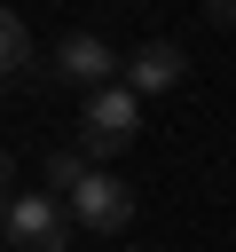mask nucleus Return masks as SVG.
I'll use <instances>...</instances> for the list:
<instances>
[{
	"instance_id": "9",
	"label": "nucleus",
	"mask_w": 236,
	"mask_h": 252,
	"mask_svg": "<svg viewBox=\"0 0 236 252\" xmlns=\"http://www.w3.org/2000/svg\"><path fill=\"white\" fill-rule=\"evenodd\" d=\"M8 189H16V165H8V150H0V197H8Z\"/></svg>"
},
{
	"instance_id": "6",
	"label": "nucleus",
	"mask_w": 236,
	"mask_h": 252,
	"mask_svg": "<svg viewBox=\"0 0 236 252\" xmlns=\"http://www.w3.org/2000/svg\"><path fill=\"white\" fill-rule=\"evenodd\" d=\"M8 71H31V24L16 8H0V79Z\"/></svg>"
},
{
	"instance_id": "8",
	"label": "nucleus",
	"mask_w": 236,
	"mask_h": 252,
	"mask_svg": "<svg viewBox=\"0 0 236 252\" xmlns=\"http://www.w3.org/2000/svg\"><path fill=\"white\" fill-rule=\"evenodd\" d=\"M205 16H212V24H228V32H236V0H205Z\"/></svg>"
},
{
	"instance_id": "2",
	"label": "nucleus",
	"mask_w": 236,
	"mask_h": 252,
	"mask_svg": "<svg viewBox=\"0 0 236 252\" xmlns=\"http://www.w3.org/2000/svg\"><path fill=\"white\" fill-rule=\"evenodd\" d=\"M0 244L8 252H71V213L47 189H16L0 213Z\"/></svg>"
},
{
	"instance_id": "4",
	"label": "nucleus",
	"mask_w": 236,
	"mask_h": 252,
	"mask_svg": "<svg viewBox=\"0 0 236 252\" xmlns=\"http://www.w3.org/2000/svg\"><path fill=\"white\" fill-rule=\"evenodd\" d=\"M55 205H63L71 220H87V228L118 236V228L134 220V181H118V173H94V165H87V173H79V189H71V197H55Z\"/></svg>"
},
{
	"instance_id": "5",
	"label": "nucleus",
	"mask_w": 236,
	"mask_h": 252,
	"mask_svg": "<svg viewBox=\"0 0 236 252\" xmlns=\"http://www.w3.org/2000/svg\"><path fill=\"white\" fill-rule=\"evenodd\" d=\"M181 63H189V55H181L173 39H142L134 55H118V87H126V94H165V87H181Z\"/></svg>"
},
{
	"instance_id": "1",
	"label": "nucleus",
	"mask_w": 236,
	"mask_h": 252,
	"mask_svg": "<svg viewBox=\"0 0 236 252\" xmlns=\"http://www.w3.org/2000/svg\"><path fill=\"white\" fill-rule=\"evenodd\" d=\"M134 134H142V94H126L118 79H110V87H87V110H79V158H118Z\"/></svg>"
},
{
	"instance_id": "7",
	"label": "nucleus",
	"mask_w": 236,
	"mask_h": 252,
	"mask_svg": "<svg viewBox=\"0 0 236 252\" xmlns=\"http://www.w3.org/2000/svg\"><path fill=\"white\" fill-rule=\"evenodd\" d=\"M79 173H87V158H79V150H47V197H71V189H79Z\"/></svg>"
},
{
	"instance_id": "10",
	"label": "nucleus",
	"mask_w": 236,
	"mask_h": 252,
	"mask_svg": "<svg viewBox=\"0 0 236 252\" xmlns=\"http://www.w3.org/2000/svg\"><path fill=\"white\" fill-rule=\"evenodd\" d=\"M0 102H8V79H0Z\"/></svg>"
},
{
	"instance_id": "3",
	"label": "nucleus",
	"mask_w": 236,
	"mask_h": 252,
	"mask_svg": "<svg viewBox=\"0 0 236 252\" xmlns=\"http://www.w3.org/2000/svg\"><path fill=\"white\" fill-rule=\"evenodd\" d=\"M39 71H47V87H79V94H87V87H110V79H118V55H110V39L71 32V39H55V47H47V63H39Z\"/></svg>"
}]
</instances>
